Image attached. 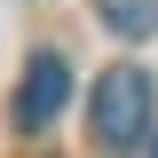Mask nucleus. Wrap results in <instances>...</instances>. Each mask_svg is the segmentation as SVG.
<instances>
[{
	"instance_id": "1",
	"label": "nucleus",
	"mask_w": 158,
	"mask_h": 158,
	"mask_svg": "<svg viewBox=\"0 0 158 158\" xmlns=\"http://www.w3.org/2000/svg\"><path fill=\"white\" fill-rule=\"evenodd\" d=\"M87 127H95V142L103 150H135L142 135H150V111H158V95H150V71L142 63H111V71L95 79V103H87Z\"/></svg>"
},
{
	"instance_id": "2",
	"label": "nucleus",
	"mask_w": 158,
	"mask_h": 158,
	"mask_svg": "<svg viewBox=\"0 0 158 158\" xmlns=\"http://www.w3.org/2000/svg\"><path fill=\"white\" fill-rule=\"evenodd\" d=\"M63 103H71V63L48 48V56H32V71H24V87H16V127H24V135L56 127Z\"/></svg>"
},
{
	"instance_id": "3",
	"label": "nucleus",
	"mask_w": 158,
	"mask_h": 158,
	"mask_svg": "<svg viewBox=\"0 0 158 158\" xmlns=\"http://www.w3.org/2000/svg\"><path fill=\"white\" fill-rule=\"evenodd\" d=\"M95 16L111 24L118 40H150L158 32V0H95Z\"/></svg>"
},
{
	"instance_id": "4",
	"label": "nucleus",
	"mask_w": 158,
	"mask_h": 158,
	"mask_svg": "<svg viewBox=\"0 0 158 158\" xmlns=\"http://www.w3.org/2000/svg\"><path fill=\"white\" fill-rule=\"evenodd\" d=\"M150 158H158V142H150Z\"/></svg>"
}]
</instances>
